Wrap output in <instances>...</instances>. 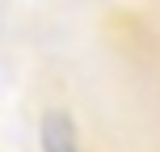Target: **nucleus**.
<instances>
[{"mask_svg": "<svg viewBox=\"0 0 160 152\" xmlns=\"http://www.w3.org/2000/svg\"><path fill=\"white\" fill-rule=\"evenodd\" d=\"M42 152H84V139H80V127L68 110H47L38 127Z\"/></svg>", "mask_w": 160, "mask_h": 152, "instance_id": "nucleus-1", "label": "nucleus"}]
</instances>
